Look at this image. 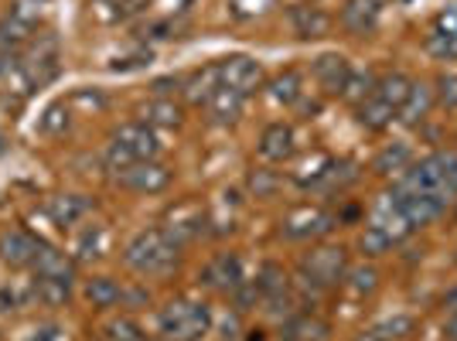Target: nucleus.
<instances>
[{
	"instance_id": "1",
	"label": "nucleus",
	"mask_w": 457,
	"mask_h": 341,
	"mask_svg": "<svg viewBox=\"0 0 457 341\" xmlns=\"http://www.w3.org/2000/svg\"><path fill=\"white\" fill-rule=\"evenodd\" d=\"M396 188L410 195H430L444 205L457 202V151H434L413 161L396 178Z\"/></svg>"
},
{
	"instance_id": "2",
	"label": "nucleus",
	"mask_w": 457,
	"mask_h": 341,
	"mask_svg": "<svg viewBox=\"0 0 457 341\" xmlns=\"http://www.w3.org/2000/svg\"><path fill=\"white\" fill-rule=\"evenodd\" d=\"M123 263L137 270L140 277H157L168 273L178 263V243L164 229H144L123 249Z\"/></svg>"
},
{
	"instance_id": "3",
	"label": "nucleus",
	"mask_w": 457,
	"mask_h": 341,
	"mask_svg": "<svg viewBox=\"0 0 457 341\" xmlns=\"http://www.w3.org/2000/svg\"><path fill=\"white\" fill-rule=\"evenodd\" d=\"M212 328V311L198 301H174L161 311V335L168 341H202Z\"/></svg>"
},
{
	"instance_id": "4",
	"label": "nucleus",
	"mask_w": 457,
	"mask_h": 341,
	"mask_svg": "<svg viewBox=\"0 0 457 341\" xmlns=\"http://www.w3.org/2000/svg\"><path fill=\"white\" fill-rule=\"evenodd\" d=\"M348 273V249L345 246H314L301 260V280L314 290L338 287Z\"/></svg>"
},
{
	"instance_id": "5",
	"label": "nucleus",
	"mask_w": 457,
	"mask_h": 341,
	"mask_svg": "<svg viewBox=\"0 0 457 341\" xmlns=\"http://www.w3.org/2000/svg\"><path fill=\"white\" fill-rule=\"evenodd\" d=\"M215 69H219V86H226L232 93L239 96H249L256 93V89H263V65L260 62H253L249 55H228L222 62H215Z\"/></svg>"
},
{
	"instance_id": "6",
	"label": "nucleus",
	"mask_w": 457,
	"mask_h": 341,
	"mask_svg": "<svg viewBox=\"0 0 457 341\" xmlns=\"http://www.w3.org/2000/svg\"><path fill=\"white\" fill-rule=\"evenodd\" d=\"M335 229V215L321 205H301V209L287 212V219L280 222V232L284 239H318L324 232Z\"/></svg>"
},
{
	"instance_id": "7",
	"label": "nucleus",
	"mask_w": 457,
	"mask_h": 341,
	"mask_svg": "<svg viewBox=\"0 0 457 341\" xmlns=\"http://www.w3.org/2000/svg\"><path fill=\"white\" fill-rule=\"evenodd\" d=\"M58 58L62 55H58L55 35H38V38L31 41L21 69H24V76H28L31 86H45V82H52L58 76Z\"/></svg>"
},
{
	"instance_id": "8",
	"label": "nucleus",
	"mask_w": 457,
	"mask_h": 341,
	"mask_svg": "<svg viewBox=\"0 0 457 341\" xmlns=\"http://www.w3.org/2000/svg\"><path fill=\"white\" fill-rule=\"evenodd\" d=\"M116 185L137 195H161L171 185V168L157 164V161H137L127 170H116Z\"/></svg>"
},
{
	"instance_id": "9",
	"label": "nucleus",
	"mask_w": 457,
	"mask_h": 341,
	"mask_svg": "<svg viewBox=\"0 0 457 341\" xmlns=\"http://www.w3.org/2000/svg\"><path fill=\"white\" fill-rule=\"evenodd\" d=\"M423 48H427V55L437 58V62H457V7L440 11L437 18L430 21Z\"/></svg>"
},
{
	"instance_id": "10",
	"label": "nucleus",
	"mask_w": 457,
	"mask_h": 341,
	"mask_svg": "<svg viewBox=\"0 0 457 341\" xmlns=\"http://www.w3.org/2000/svg\"><path fill=\"white\" fill-rule=\"evenodd\" d=\"M382 11H386V0H345V7L338 11V24L348 35L362 38L379 28Z\"/></svg>"
},
{
	"instance_id": "11",
	"label": "nucleus",
	"mask_w": 457,
	"mask_h": 341,
	"mask_svg": "<svg viewBox=\"0 0 457 341\" xmlns=\"http://www.w3.org/2000/svg\"><path fill=\"white\" fill-rule=\"evenodd\" d=\"M352 72H355L352 62L345 55H338V52H324V55H318L311 62V76H314V82H318V89L324 96H342L345 82H348Z\"/></svg>"
},
{
	"instance_id": "12",
	"label": "nucleus",
	"mask_w": 457,
	"mask_h": 341,
	"mask_svg": "<svg viewBox=\"0 0 457 341\" xmlns=\"http://www.w3.org/2000/svg\"><path fill=\"white\" fill-rule=\"evenodd\" d=\"M256 151H260V157H263L267 164H287V161L297 154L294 127H290V123H270V127H263Z\"/></svg>"
},
{
	"instance_id": "13",
	"label": "nucleus",
	"mask_w": 457,
	"mask_h": 341,
	"mask_svg": "<svg viewBox=\"0 0 457 341\" xmlns=\"http://www.w3.org/2000/svg\"><path fill=\"white\" fill-rule=\"evenodd\" d=\"M113 140H116V144H123L127 151L134 154L137 161H154V157H157V151H161L157 133H154V127H147L144 120L123 123V127L113 133Z\"/></svg>"
},
{
	"instance_id": "14",
	"label": "nucleus",
	"mask_w": 457,
	"mask_h": 341,
	"mask_svg": "<svg viewBox=\"0 0 457 341\" xmlns=\"http://www.w3.org/2000/svg\"><path fill=\"white\" fill-rule=\"evenodd\" d=\"M41 243L24 229H4L0 232V260L7 266H31Z\"/></svg>"
},
{
	"instance_id": "15",
	"label": "nucleus",
	"mask_w": 457,
	"mask_h": 341,
	"mask_svg": "<svg viewBox=\"0 0 457 341\" xmlns=\"http://www.w3.org/2000/svg\"><path fill=\"white\" fill-rule=\"evenodd\" d=\"M331 24L335 18L321 11V7H314V4H297V7H290V28H294V35L297 38H328L331 35Z\"/></svg>"
},
{
	"instance_id": "16",
	"label": "nucleus",
	"mask_w": 457,
	"mask_h": 341,
	"mask_svg": "<svg viewBox=\"0 0 457 341\" xmlns=\"http://www.w3.org/2000/svg\"><path fill=\"white\" fill-rule=\"evenodd\" d=\"M202 284L212 287V290L232 294V290L243 287V266H239V260H236L232 253H222V256H215V260L202 270Z\"/></svg>"
},
{
	"instance_id": "17",
	"label": "nucleus",
	"mask_w": 457,
	"mask_h": 341,
	"mask_svg": "<svg viewBox=\"0 0 457 341\" xmlns=\"http://www.w3.org/2000/svg\"><path fill=\"white\" fill-rule=\"evenodd\" d=\"M31 270H35V277H48V280L72 284V277H76V260H69V256L55 246H41Z\"/></svg>"
},
{
	"instance_id": "18",
	"label": "nucleus",
	"mask_w": 457,
	"mask_h": 341,
	"mask_svg": "<svg viewBox=\"0 0 457 341\" xmlns=\"http://www.w3.org/2000/svg\"><path fill=\"white\" fill-rule=\"evenodd\" d=\"M164 232H168L174 243L181 246V243L198 239V236L205 232V215H202V209H198V205H181V209L171 212V219H168Z\"/></svg>"
},
{
	"instance_id": "19",
	"label": "nucleus",
	"mask_w": 457,
	"mask_h": 341,
	"mask_svg": "<svg viewBox=\"0 0 457 341\" xmlns=\"http://www.w3.org/2000/svg\"><path fill=\"white\" fill-rule=\"evenodd\" d=\"M430 110H434V89H427V86L413 82L410 99L400 106L396 120H400V123H406V127H417V123H423V120H427V113H430Z\"/></svg>"
},
{
	"instance_id": "20",
	"label": "nucleus",
	"mask_w": 457,
	"mask_h": 341,
	"mask_svg": "<svg viewBox=\"0 0 457 341\" xmlns=\"http://www.w3.org/2000/svg\"><path fill=\"white\" fill-rule=\"evenodd\" d=\"M410 89H413V79L403 76V72H386V76L376 79V96H379L386 106H393L400 113V106L410 99Z\"/></svg>"
},
{
	"instance_id": "21",
	"label": "nucleus",
	"mask_w": 457,
	"mask_h": 341,
	"mask_svg": "<svg viewBox=\"0 0 457 341\" xmlns=\"http://www.w3.org/2000/svg\"><path fill=\"white\" fill-rule=\"evenodd\" d=\"M35 35V24L31 21L18 18V14H7V18L0 21V55H7V52H18L21 45H28Z\"/></svg>"
},
{
	"instance_id": "22",
	"label": "nucleus",
	"mask_w": 457,
	"mask_h": 341,
	"mask_svg": "<svg viewBox=\"0 0 457 341\" xmlns=\"http://www.w3.org/2000/svg\"><path fill=\"white\" fill-rule=\"evenodd\" d=\"M355 116H359V123H362L365 130L379 133V130H386L393 120H396V110H393V106H386L379 96L372 93L365 103H359V106H355Z\"/></svg>"
},
{
	"instance_id": "23",
	"label": "nucleus",
	"mask_w": 457,
	"mask_h": 341,
	"mask_svg": "<svg viewBox=\"0 0 457 341\" xmlns=\"http://www.w3.org/2000/svg\"><path fill=\"white\" fill-rule=\"evenodd\" d=\"M48 212H52V219H55L58 226H76L79 219L89 212V198H82V195H62V198H52L48 202Z\"/></svg>"
},
{
	"instance_id": "24",
	"label": "nucleus",
	"mask_w": 457,
	"mask_h": 341,
	"mask_svg": "<svg viewBox=\"0 0 457 341\" xmlns=\"http://www.w3.org/2000/svg\"><path fill=\"white\" fill-rule=\"evenodd\" d=\"M140 116H144V123L147 127H181V116H185V110L174 103V99H154V103H147L144 110H140Z\"/></svg>"
},
{
	"instance_id": "25",
	"label": "nucleus",
	"mask_w": 457,
	"mask_h": 341,
	"mask_svg": "<svg viewBox=\"0 0 457 341\" xmlns=\"http://www.w3.org/2000/svg\"><path fill=\"white\" fill-rule=\"evenodd\" d=\"M86 301L99 307V311H110L116 304L123 301V287L110 280V277H93L89 284H86Z\"/></svg>"
},
{
	"instance_id": "26",
	"label": "nucleus",
	"mask_w": 457,
	"mask_h": 341,
	"mask_svg": "<svg viewBox=\"0 0 457 341\" xmlns=\"http://www.w3.org/2000/svg\"><path fill=\"white\" fill-rule=\"evenodd\" d=\"M243 99H246V96L232 93V89H226V86H219L209 99V113L215 116L219 123H232V120H239V113H243Z\"/></svg>"
},
{
	"instance_id": "27",
	"label": "nucleus",
	"mask_w": 457,
	"mask_h": 341,
	"mask_svg": "<svg viewBox=\"0 0 457 341\" xmlns=\"http://www.w3.org/2000/svg\"><path fill=\"white\" fill-rule=\"evenodd\" d=\"M413 164V151L406 147V144H389V147H382L379 157H376V164L372 168L379 170V174H393V178H400L403 170Z\"/></svg>"
},
{
	"instance_id": "28",
	"label": "nucleus",
	"mask_w": 457,
	"mask_h": 341,
	"mask_svg": "<svg viewBox=\"0 0 457 341\" xmlns=\"http://www.w3.org/2000/svg\"><path fill=\"white\" fill-rule=\"evenodd\" d=\"M270 96L277 99V103H284V106H294V103H301V96H304V79L297 69H287L280 76L270 82Z\"/></svg>"
},
{
	"instance_id": "29",
	"label": "nucleus",
	"mask_w": 457,
	"mask_h": 341,
	"mask_svg": "<svg viewBox=\"0 0 457 341\" xmlns=\"http://www.w3.org/2000/svg\"><path fill=\"white\" fill-rule=\"evenodd\" d=\"M287 284H290V280H287V270L280 263H263L260 277H256V290H260L263 297H270V301L284 297Z\"/></svg>"
},
{
	"instance_id": "30",
	"label": "nucleus",
	"mask_w": 457,
	"mask_h": 341,
	"mask_svg": "<svg viewBox=\"0 0 457 341\" xmlns=\"http://www.w3.org/2000/svg\"><path fill=\"white\" fill-rule=\"evenodd\" d=\"M215 89H219V69H215V65H205L202 72H195V76L188 79L191 103H205V106H209V99Z\"/></svg>"
},
{
	"instance_id": "31",
	"label": "nucleus",
	"mask_w": 457,
	"mask_h": 341,
	"mask_svg": "<svg viewBox=\"0 0 457 341\" xmlns=\"http://www.w3.org/2000/svg\"><path fill=\"white\" fill-rule=\"evenodd\" d=\"M324 335H328V324H321L318 318L301 314V318H294V321L287 324L284 341H321Z\"/></svg>"
},
{
	"instance_id": "32",
	"label": "nucleus",
	"mask_w": 457,
	"mask_h": 341,
	"mask_svg": "<svg viewBox=\"0 0 457 341\" xmlns=\"http://www.w3.org/2000/svg\"><path fill=\"white\" fill-rule=\"evenodd\" d=\"M35 294H38L41 304H48V307H62V304H69L72 284H62V280H48V277H35Z\"/></svg>"
},
{
	"instance_id": "33",
	"label": "nucleus",
	"mask_w": 457,
	"mask_h": 341,
	"mask_svg": "<svg viewBox=\"0 0 457 341\" xmlns=\"http://www.w3.org/2000/svg\"><path fill=\"white\" fill-rule=\"evenodd\" d=\"M372 93H376V76H369V72H352L342 89V99H348L352 106H359V103H365Z\"/></svg>"
},
{
	"instance_id": "34",
	"label": "nucleus",
	"mask_w": 457,
	"mask_h": 341,
	"mask_svg": "<svg viewBox=\"0 0 457 341\" xmlns=\"http://www.w3.org/2000/svg\"><path fill=\"white\" fill-rule=\"evenodd\" d=\"M389 246H396V243H393V239H389L379 226H372V222H369V226H365V232L359 236V249H362L365 256H382Z\"/></svg>"
},
{
	"instance_id": "35",
	"label": "nucleus",
	"mask_w": 457,
	"mask_h": 341,
	"mask_svg": "<svg viewBox=\"0 0 457 341\" xmlns=\"http://www.w3.org/2000/svg\"><path fill=\"white\" fill-rule=\"evenodd\" d=\"M38 130L48 133V137H62V133L69 130V110H65L62 103L48 106V110H45V116L38 120Z\"/></svg>"
},
{
	"instance_id": "36",
	"label": "nucleus",
	"mask_w": 457,
	"mask_h": 341,
	"mask_svg": "<svg viewBox=\"0 0 457 341\" xmlns=\"http://www.w3.org/2000/svg\"><path fill=\"white\" fill-rule=\"evenodd\" d=\"M345 277H352V280H348V290H352V294H359V297L372 294V290L379 287V273H376L372 266H359V270H348Z\"/></svg>"
},
{
	"instance_id": "37",
	"label": "nucleus",
	"mask_w": 457,
	"mask_h": 341,
	"mask_svg": "<svg viewBox=\"0 0 457 341\" xmlns=\"http://www.w3.org/2000/svg\"><path fill=\"white\" fill-rule=\"evenodd\" d=\"M434 103L444 110H457V72H444L434 82Z\"/></svg>"
},
{
	"instance_id": "38",
	"label": "nucleus",
	"mask_w": 457,
	"mask_h": 341,
	"mask_svg": "<svg viewBox=\"0 0 457 341\" xmlns=\"http://www.w3.org/2000/svg\"><path fill=\"white\" fill-rule=\"evenodd\" d=\"M277 188H280V178H277L273 170L260 168V170H253V174H249V191H253L256 198H270Z\"/></svg>"
},
{
	"instance_id": "39",
	"label": "nucleus",
	"mask_w": 457,
	"mask_h": 341,
	"mask_svg": "<svg viewBox=\"0 0 457 341\" xmlns=\"http://www.w3.org/2000/svg\"><path fill=\"white\" fill-rule=\"evenodd\" d=\"M99 256V229H86L76 243V260H93Z\"/></svg>"
},
{
	"instance_id": "40",
	"label": "nucleus",
	"mask_w": 457,
	"mask_h": 341,
	"mask_svg": "<svg viewBox=\"0 0 457 341\" xmlns=\"http://www.w3.org/2000/svg\"><path fill=\"white\" fill-rule=\"evenodd\" d=\"M137 335H144L130 318H120L116 324H110V338L113 341H134Z\"/></svg>"
},
{
	"instance_id": "41",
	"label": "nucleus",
	"mask_w": 457,
	"mask_h": 341,
	"mask_svg": "<svg viewBox=\"0 0 457 341\" xmlns=\"http://www.w3.org/2000/svg\"><path fill=\"white\" fill-rule=\"evenodd\" d=\"M45 4H48V0H18V7H14L11 14H18V18H24V21H35V14H38Z\"/></svg>"
},
{
	"instance_id": "42",
	"label": "nucleus",
	"mask_w": 457,
	"mask_h": 341,
	"mask_svg": "<svg viewBox=\"0 0 457 341\" xmlns=\"http://www.w3.org/2000/svg\"><path fill=\"white\" fill-rule=\"evenodd\" d=\"M444 335H447V341H457V311H451V318H447V328H444Z\"/></svg>"
},
{
	"instance_id": "43",
	"label": "nucleus",
	"mask_w": 457,
	"mask_h": 341,
	"mask_svg": "<svg viewBox=\"0 0 457 341\" xmlns=\"http://www.w3.org/2000/svg\"><path fill=\"white\" fill-rule=\"evenodd\" d=\"M444 307H447V311H457V287L444 297Z\"/></svg>"
},
{
	"instance_id": "44",
	"label": "nucleus",
	"mask_w": 457,
	"mask_h": 341,
	"mask_svg": "<svg viewBox=\"0 0 457 341\" xmlns=\"http://www.w3.org/2000/svg\"><path fill=\"white\" fill-rule=\"evenodd\" d=\"M355 341H389V338H382V335H376V331H372V335H359Z\"/></svg>"
},
{
	"instance_id": "45",
	"label": "nucleus",
	"mask_w": 457,
	"mask_h": 341,
	"mask_svg": "<svg viewBox=\"0 0 457 341\" xmlns=\"http://www.w3.org/2000/svg\"><path fill=\"white\" fill-rule=\"evenodd\" d=\"M134 341H154V338H147V335H137V338Z\"/></svg>"
},
{
	"instance_id": "46",
	"label": "nucleus",
	"mask_w": 457,
	"mask_h": 341,
	"mask_svg": "<svg viewBox=\"0 0 457 341\" xmlns=\"http://www.w3.org/2000/svg\"><path fill=\"white\" fill-rule=\"evenodd\" d=\"M0 151H4V133H0Z\"/></svg>"
},
{
	"instance_id": "47",
	"label": "nucleus",
	"mask_w": 457,
	"mask_h": 341,
	"mask_svg": "<svg viewBox=\"0 0 457 341\" xmlns=\"http://www.w3.org/2000/svg\"><path fill=\"white\" fill-rule=\"evenodd\" d=\"M454 222H457V212H454Z\"/></svg>"
}]
</instances>
